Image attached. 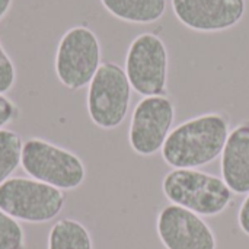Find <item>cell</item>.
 Returning <instances> with one entry per match:
<instances>
[{
  "label": "cell",
  "mask_w": 249,
  "mask_h": 249,
  "mask_svg": "<svg viewBox=\"0 0 249 249\" xmlns=\"http://www.w3.org/2000/svg\"><path fill=\"white\" fill-rule=\"evenodd\" d=\"M48 249H93L88 229L77 220L61 219L50 231Z\"/></svg>",
  "instance_id": "13"
},
{
  "label": "cell",
  "mask_w": 249,
  "mask_h": 249,
  "mask_svg": "<svg viewBox=\"0 0 249 249\" xmlns=\"http://www.w3.org/2000/svg\"><path fill=\"white\" fill-rule=\"evenodd\" d=\"M131 101V85L115 63H104L89 83L88 112L95 125L112 130L125 120Z\"/></svg>",
  "instance_id": "5"
},
{
  "label": "cell",
  "mask_w": 249,
  "mask_h": 249,
  "mask_svg": "<svg viewBox=\"0 0 249 249\" xmlns=\"http://www.w3.org/2000/svg\"><path fill=\"white\" fill-rule=\"evenodd\" d=\"M12 0H0V19L7 13V10L10 9Z\"/></svg>",
  "instance_id": "19"
},
{
  "label": "cell",
  "mask_w": 249,
  "mask_h": 249,
  "mask_svg": "<svg viewBox=\"0 0 249 249\" xmlns=\"http://www.w3.org/2000/svg\"><path fill=\"white\" fill-rule=\"evenodd\" d=\"M16 80V70L13 66V61L6 54L4 48L0 42V95H4L9 92Z\"/></svg>",
  "instance_id": "16"
},
{
  "label": "cell",
  "mask_w": 249,
  "mask_h": 249,
  "mask_svg": "<svg viewBox=\"0 0 249 249\" xmlns=\"http://www.w3.org/2000/svg\"><path fill=\"white\" fill-rule=\"evenodd\" d=\"M20 165L32 179L58 190H74L86 178L80 158L42 139H29L23 143Z\"/></svg>",
  "instance_id": "3"
},
{
  "label": "cell",
  "mask_w": 249,
  "mask_h": 249,
  "mask_svg": "<svg viewBox=\"0 0 249 249\" xmlns=\"http://www.w3.org/2000/svg\"><path fill=\"white\" fill-rule=\"evenodd\" d=\"M229 137V121L222 114H204L175 127L162 158L174 169H197L217 159Z\"/></svg>",
  "instance_id": "1"
},
{
  "label": "cell",
  "mask_w": 249,
  "mask_h": 249,
  "mask_svg": "<svg viewBox=\"0 0 249 249\" xmlns=\"http://www.w3.org/2000/svg\"><path fill=\"white\" fill-rule=\"evenodd\" d=\"M115 18L131 23H153L166 10V0H101Z\"/></svg>",
  "instance_id": "12"
},
{
  "label": "cell",
  "mask_w": 249,
  "mask_h": 249,
  "mask_svg": "<svg viewBox=\"0 0 249 249\" xmlns=\"http://www.w3.org/2000/svg\"><path fill=\"white\" fill-rule=\"evenodd\" d=\"M25 235L16 219L0 210V249H23Z\"/></svg>",
  "instance_id": "15"
},
{
  "label": "cell",
  "mask_w": 249,
  "mask_h": 249,
  "mask_svg": "<svg viewBox=\"0 0 249 249\" xmlns=\"http://www.w3.org/2000/svg\"><path fill=\"white\" fill-rule=\"evenodd\" d=\"M22 147V139L18 133L0 128V185L20 165Z\"/></svg>",
  "instance_id": "14"
},
{
  "label": "cell",
  "mask_w": 249,
  "mask_h": 249,
  "mask_svg": "<svg viewBox=\"0 0 249 249\" xmlns=\"http://www.w3.org/2000/svg\"><path fill=\"white\" fill-rule=\"evenodd\" d=\"M101 66V44L88 26H73L60 39L55 53V74L69 89L88 86Z\"/></svg>",
  "instance_id": "6"
},
{
  "label": "cell",
  "mask_w": 249,
  "mask_h": 249,
  "mask_svg": "<svg viewBox=\"0 0 249 249\" xmlns=\"http://www.w3.org/2000/svg\"><path fill=\"white\" fill-rule=\"evenodd\" d=\"M175 120L174 102L163 96H144L134 108L128 140L131 149L142 156L162 150Z\"/></svg>",
  "instance_id": "8"
},
{
  "label": "cell",
  "mask_w": 249,
  "mask_h": 249,
  "mask_svg": "<svg viewBox=\"0 0 249 249\" xmlns=\"http://www.w3.org/2000/svg\"><path fill=\"white\" fill-rule=\"evenodd\" d=\"M156 231L166 249H216L214 233L201 216L177 204L160 210Z\"/></svg>",
  "instance_id": "9"
},
{
  "label": "cell",
  "mask_w": 249,
  "mask_h": 249,
  "mask_svg": "<svg viewBox=\"0 0 249 249\" xmlns=\"http://www.w3.org/2000/svg\"><path fill=\"white\" fill-rule=\"evenodd\" d=\"M222 179L235 194H249V123L235 127L222 152Z\"/></svg>",
  "instance_id": "11"
},
{
  "label": "cell",
  "mask_w": 249,
  "mask_h": 249,
  "mask_svg": "<svg viewBox=\"0 0 249 249\" xmlns=\"http://www.w3.org/2000/svg\"><path fill=\"white\" fill-rule=\"evenodd\" d=\"M238 222H239L241 231L249 236V194L247 196V198L244 200V203H242V206L239 209Z\"/></svg>",
  "instance_id": "18"
},
{
  "label": "cell",
  "mask_w": 249,
  "mask_h": 249,
  "mask_svg": "<svg viewBox=\"0 0 249 249\" xmlns=\"http://www.w3.org/2000/svg\"><path fill=\"white\" fill-rule=\"evenodd\" d=\"M61 190L36 179L9 178L0 185V210L28 223H45L55 219L64 207Z\"/></svg>",
  "instance_id": "4"
},
{
  "label": "cell",
  "mask_w": 249,
  "mask_h": 249,
  "mask_svg": "<svg viewBox=\"0 0 249 249\" xmlns=\"http://www.w3.org/2000/svg\"><path fill=\"white\" fill-rule=\"evenodd\" d=\"M178 20L198 32H219L241 22L245 0H171Z\"/></svg>",
  "instance_id": "10"
},
{
  "label": "cell",
  "mask_w": 249,
  "mask_h": 249,
  "mask_svg": "<svg viewBox=\"0 0 249 249\" xmlns=\"http://www.w3.org/2000/svg\"><path fill=\"white\" fill-rule=\"evenodd\" d=\"M125 74L131 88L143 96H159L166 90L168 50L155 34H140L133 39L125 57Z\"/></svg>",
  "instance_id": "7"
},
{
  "label": "cell",
  "mask_w": 249,
  "mask_h": 249,
  "mask_svg": "<svg viewBox=\"0 0 249 249\" xmlns=\"http://www.w3.org/2000/svg\"><path fill=\"white\" fill-rule=\"evenodd\" d=\"M162 190L172 204L206 217L223 213L232 201V191L222 178L197 169L171 171Z\"/></svg>",
  "instance_id": "2"
},
{
  "label": "cell",
  "mask_w": 249,
  "mask_h": 249,
  "mask_svg": "<svg viewBox=\"0 0 249 249\" xmlns=\"http://www.w3.org/2000/svg\"><path fill=\"white\" fill-rule=\"evenodd\" d=\"M19 108L7 96L0 95V128L19 117Z\"/></svg>",
  "instance_id": "17"
}]
</instances>
